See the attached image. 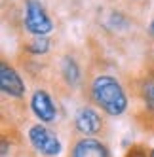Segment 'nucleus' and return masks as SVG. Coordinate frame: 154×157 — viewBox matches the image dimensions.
<instances>
[{"mask_svg": "<svg viewBox=\"0 0 154 157\" xmlns=\"http://www.w3.org/2000/svg\"><path fill=\"white\" fill-rule=\"evenodd\" d=\"M91 97L108 116H122L128 108V97L112 76H97L91 83Z\"/></svg>", "mask_w": 154, "mask_h": 157, "instance_id": "obj_1", "label": "nucleus"}, {"mask_svg": "<svg viewBox=\"0 0 154 157\" xmlns=\"http://www.w3.org/2000/svg\"><path fill=\"white\" fill-rule=\"evenodd\" d=\"M25 29L30 34H36V36H44L53 29L51 19L44 12L38 0H29L25 4Z\"/></svg>", "mask_w": 154, "mask_h": 157, "instance_id": "obj_2", "label": "nucleus"}, {"mask_svg": "<svg viewBox=\"0 0 154 157\" xmlns=\"http://www.w3.org/2000/svg\"><path fill=\"white\" fill-rule=\"evenodd\" d=\"M29 140H30V144L34 146L40 153L48 155V157L59 155V151H61V142H59V138L48 127L40 125V123H38V125H32L29 129Z\"/></svg>", "mask_w": 154, "mask_h": 157, "instance_id": "obj_3", "label": "nucleus"}, {"mask_svg": "<svg viewBox=\"0 0 154 157\" xmlns=\"http://www.w3.org/2000/svg\"><path fill=\"white\" fill-rule=\"evenodd\" d=\"M30 108H32L34 116L42 123H50V121H53L57 117V108H55V104H53L51 97L44 91V89L34 91V95H32V98H30Z\"/></svg>", "mask_w": 154, "mask_h": 157, "instance_id": "obj_4", "label": "nucleus"}, {"mask_svg": "<svg viewBox=\"0 0 154 157\" xmlns=\"http://www.w3.org/2000/svg\"><path fill=\"white\" fill-rule=\"evenodd\" d=\"M74 127L78 132H82L84 136H91V134H97L103 127V121L99 117V114L93 108H80L76 112L74 117Z\"/></svg>", "mask_w": 154, "mask_h": 157, "instance_id": "obj_5", "label": "nucleus"}, {"mask_svg": "<svg viewBox=\"0 0 154 157\" xmlns=\"http://www.w3.org/2000/svg\"><path fill=\"white\" fill-rule=\"evenodd\" d=\"M0 87H2V91L6 95L15 97V98L25 95V83L21 80V76L6 63L0 64Z\"/></svg>", "mask_w": 154, "mask_h": 157, "instance_id": "obj_6", "label": "nucleus"}, {"mask_svg": "<svg viewBox=\"0 0 154 157\" xmlns=\"http://www.w3.org/2000/svg\"><path fill=\"white\" fill-rule=\"evenodd\" d=\"M71 157H111L108 148L95 138H82L74 144Z\"/></svg>", "mask_w": 154, "mask_h": 157, "instance_id": "obj_7", "label": "nucleus"}, {"mask_svg": "<svg viewBox=\"0 0 154 157\" xmlns=\"http://www.w3.org/2000/svg\"><path fill=\"white\" fill-rule=\"evenodd\" d=\"M61 72H63V78L69 85H76L80 82V68L76 61L72 57H65L63 63H61Z\"/></svg>", "mask_w": 154, "mask_h": 157, "instance_id": "obj_8", "label": "nucleus"}, {"mask_svg": "<svg viewBox=\"0 0 154 157\" xmlns=\"http://www.w3.org/2000/svg\"><path fill=\"white\" fill-rule=\"evenodd\" d=\"M48 49H50V40L44 38V36H36L29 44V51L34 53V55H44Z\"/></svg>", "mask_w": 154, "mask_h": 157, "instance_id": "obj_9", "label": "nucleus"}, {"mask_svg": "<svg viewBox=\"0 0 154 157\" xmlns=\"http://www.w3.org/2000/svg\"><path fill=\"white\" fill-rule=\"evenodd\" d=\"M147 98H148V102L154 106V85H150V87L147 89Z\"/></svg>", "mask_w": 154, "mask_h": 157, "instance_id": "obj_10", "label": "nucleus"}, {"mask_svg": "<svg viewBox=\"0 0 154 157\" xmlns=\"http://www.w3.org/2000/svg\"><path fill=\"white\" fill-rule=\"evenodd\" d=\"M128 157H147V155H145V151H143V150H131L128 153Z\"/></svg>", "mask_w": 154, "mask_h": 157, "instance_id": "obj_11", "label": "nucleus"}, {"mask_svg": "<svg viewBox=\"0 0 154 157\" xmlns=\"http://www.w3.org/2000/svg\"><path fill=\"white\" fill-rule=\"evenodd\" d=\"M150 34L154 36V19H152V23H150Z\"/></svg>", "mask_w": 154, "mask_h": 157, "instance_id": "obj_12", "label": "nucleus"}, {"mask_svg": "<svg viewBox=\"0 0 154 157\" xmlns=\"http://www.w3.org/2000/svg\"><path fill=\"white\" fill-rule=\"evenodd\" d=\"M148 157H154V150H150V153H148Z\"/></svg>", "mask_w": 154, "mask_h": 157, "instance_id": "obj_13", "label": "nucleus"}]
</instances>
